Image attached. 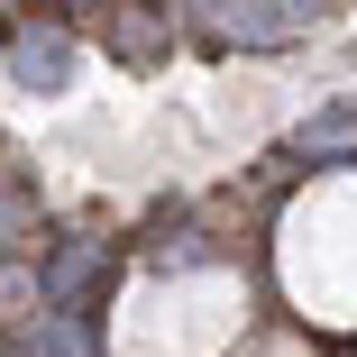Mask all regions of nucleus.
<instances>
[{"instance_id":"1","label":"nucleus","mask_w":357,"mask_h":357,"mask_svg":"<svg viewBox=\"0 0 357 357\" xmlns=\"http://www.w3.org/2000/svg\"><path fill=\"white\" fill-rule=\"evenodd\" d=\"M64 64H74V55H64V37H55V28L10 37V74H19L28 92H55V83H64Z\"/></svg>"},{"instance_id":"2","label":"nucleus","mask_w":357,"mask_h":357,"mask_svg":"<svg viewBox=\"0 0 357 357\" xmlns=\"http://www.w3.org/2000/svg\"><path fill=\"white\" fill-rule=\"evenodd\" d=\"M10 229H19V202H10V192H0V248H10Z\"/></svg>"}]
</instances>
